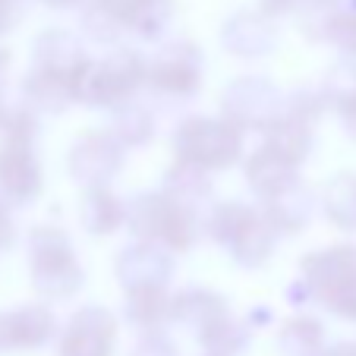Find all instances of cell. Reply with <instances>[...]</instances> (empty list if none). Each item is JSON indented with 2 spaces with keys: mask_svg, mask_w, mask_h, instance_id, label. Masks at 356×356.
<instances>
[{
  "mask_svg": "<svg viewBox=\"0 0 356 356\" xmlns=\"http://www.w3.org/2000/svg\"><path fill=\"white\" fill-rule=\"evenodd\" d=\"M302 300L318 302L331 316L356 322V246L337 243L300 259Z\"/></svg>",
  "mask_w": 356,
  "mask_h": 356,
  "instance_id": "1",
  "label": "cell"
},
{
  "mask_svg": "<svg viewBox=\"0 0 356 356\" xmlns=\"http://www.w3.org/2000/svg\"><path fill=\"white\" fill-rule=\"evenodd\" d=\"M209 234L218 246L243 268H259L271 259L277 243V227L268 215L240 199L221 202L209 218Z\"/></svg>",
  "mask_w": 356,
  "mask_h": 356,
  "instance_id": "2",
  "label": "cell"
},
{
  "mask_svg": "<svg viewBox=\"0 0 356 356\" xmlns=\"http://www.w3.org/2000/svg\"><path fill=\"white\" fill-rule=\"evenodd\" d=\"M127 227L136 240L164 246L168 252H189L202 234L199 211L180 205L168 193H142L127 205Z\"/></svg>",
  "mask_w": 356,
  "mask_h": 356,
  "instance_id": "3",
  "label": "cell"
},
{
  "mask_svg": "<svg viewBox=\"0 0 356 356\" xmlns=\"http://www.w3.org/2000/svg\"><path fill=\"white\" fill-rule=\"evenodd\" d=\"M145 57L127 51V47L101 57V60H88L73 86L76 104L95 111H117L136 101L139 88L145 86Z\"/></svg>",
  "mask_w": 356,
  "mask_h": 356,
  "instance_id": "4",
  "label": "cell"
},
{
  "mask_svg": "<svg viewBox=\"0 0 356 356\" xmlns=\"http://www.w3.org/2000/svg\"><path fill=\"white\" fill-rule=\"evenodd\" d=\"M174 155L180 164L205 174L234 168L243 158V129L227 117H186L174 129Z\"/></svg>",
  "mask_w": 356,
  "mask_h": 356,
  "instance_id": "5",
  "label": "cell"
},
{
  "mask_svg": "<svg viewBox=\"0 0 356 356\" xmlns=\"http://www.w3.org/2000/svg\"><path fill=\"white\" fill-rule=\"evenodd\" d=\"M32 277L47 300H70L86 284L70 234L60 227H38L32 234Z\"/></svg>",
  "mask_w": 356,
  "mask_h": 356,
  "instance_id": "6",
  "label": "cell"
},
{
  "mask_svg": "<svg viewBox=\"0 0 356 356\" xmlns=\"http://www.w3.org/2000/svg\"><path fill=\"white\" fill-rule=\"evenodd\" d=\"M205 57L193 41H170L161 44L145 63V86L161 98L186 101L202 88Z\"/></svg>",
  "mask_w": 356,
  "mask_h": 356,
  "instance_id": "7",
  "label": "cell"
},
{
  "mask_svg": "<svg viewBox=\"0 0 356 356\" xmlns=\"http://www.w3.org/2000/svg\"><path fill=\"white\" fill-rule=\"evenodd\" d=\"M224 104V117L230 123L246 133V129H259V133H268L284 114V98L271 82H265L262 76H243V79L230 82L221 95Z\"/></svg>",
  "mask_w": 356,
  "mask_h": 356,
  "instance_id": "8",
  "label": "cell"
},
{
  "mask_svg": "<svg viewBox=\"0 0 356 356\" xmlns=\"http://www.w3.org/2000/svg\"><path fill=\"white\" fill-rule=\"evenodd\" d=\"M123 152H127V145L114 133H101V129L86 133L70 148V174L86 189L108 186L117 170L123 168Z\"/></svg>",
  "mask_w": 356,
  "mask_h": 356,
  "instance_id": "9",
  "label": "cell"
},
{
  "mask_svg": "<svg viewBox=\"0 0 356 356\" xmlns=\"http://www.w3.org/2000/svg\"><path fill=\"white\" fill-rule=\"evenodd\" d=\"M117 318L104 306H82L67 322L60 337V356H114Z\"/></svg>",
  "mask_w": 356,
  "mask_h": 356,
  "instance_id": "10",
  "label": "cell"
},
{
  "mask_svg": "<svg viewBox=\"0 0 356 356\" xmlns=\"http://www.w3.org/2000/svg\"><path fill=\"white\" fill-rule=\"evenodd\" d=\"M174 275V252L155 243L136 240L133 246H123L117 256V277L123 293L139 287H168Z\"/></svg>",
  "mask_w": 356,
  "mask_h": 356,
  "instance_id": "11",
  "label": "cell"
},
{
  "mask_svg": "<svg viewBox=\"0 0 356 356\" xmlns=\"http://www.w3.org/2000/svg\"><path fill=\"white\" fill-rule=\"evenodd\" d=\"M101 13L108 16L123 35H139L145 41H155L168 29L174 16L170 0H92Z\"/></svg>",
  "mask_w": 356,
  "mask_h": 356,
  "instance_id": "12",
  "label": "cell"
},
{
  "mask_svg": "<svg viewBox=\"0 0 356 356\" xmlns=\"http://www.w3.org/2000/svg\"><path fill=\"white\" fill-rule=\"evenodd\" d=\"M92 60L86 54L82 41L76 38V32H67V29H51L38 38L35 44V70L44 76H54V79H63L70 86H76L82 67ZM76 95V92H73Z\"/></svg>",
  "mask_w": 356,
  "mask_h": 356,
  "instance_id": "13",
  "label": "cell"
},
{
  "mask_svg": "<svg viewBox=\"0 0 356 356\" xmlns=\"http://www.w3.org/2000/svg\"><path fill=\"white\" fill-rule=\"evenodd\" d=\"M277 41L275 19H268L259 10H240L221 29V44L234 57H265Z\"/></svg>",
  "mask_w": 356,
  "mask_h": 356,
  "instance_id": "14",
  "label": "cell"
},
{
  "mask_svg": "<svg viewBox=\"0 0 356 356\" xmlns=\"http://www.w3.org/2000/svg\"><path fill=\"white\" fill-rule=\"evenodd\" d=\"M243 174H246V186L252 189L262 202L277 199V195H284L287 189H293L296 183H300L293 164H287L284 158H277L268 145L256 148V152L246 158Z\"/></svg>",
  "mask_w": 356,
  "mask_h": 356,
  "instance_id": "15",
  "label": "cell"
},
{
  "mask_svg": "<svg viewBox=\"0 0 356 356\" xmlns=\"http://www.w3.org/2000/svg\"><path fill=\"white\" fill-rule=\"evenodd\" d=\"M224 316H230L224 296H218L215 290H202V287H186L174 296V312L170 322H180L186 328L195 331V337L205 334L215 322H221Z\"/></svg>",
  "mask_w": 356,
  "mask_h": 356,
  "instance_id": "16",
  "label": "cell"
},
{
  "mask_svg": "<svg viewBox=\"0 0 356 356\" xmlns=\"http://www.w3.org/2000/svg\"><path fill=\"white\" fill-rule=\"evenodd\" d=\"M265 145H268L277 158H284L287 164H293V168L300 170V164L312 155V145H316L312 123L284 111L281 120H277L275 127L265 133Z\"/></svg>",
  "mask_w": 356,
  "mask_h": 356,
  "instance_id": "17",
  "label": "cell"
},
{
  "mask_svg": "<svg viewBox=\"0 0 356 356\" xmlns=\"http://www.w3.org/2000/svg\"><path fill=\"white\" fill-rule=\"evenodd\" d=\"M174 312V296H168V287H139L127 290V302H123V316L133 328L155 334L170 322Z\"/></svg>",
  "mask_w": 356,
  "mask_h": 356,
  "instance_id": "18",
  "label": "cell"
},
{
  "mask_svg": "<svg viewBox=\"0 0 356 356\" xmlns=\"http://www.w3.org/2000/svg\"><path fill=\"white\" fill-rule=\"evenodd\" d=\"M79 218L92 236H111L127 224V202H120V195H114L108 186L86 189Z\"/></svg>",
  "mask_w": 356,
  "mask_h": 356,
  "instance_id": "19",
  "label": "cell"
},
{
  "mask_svg": "<svg viewBox=\"0 0 356 356\" xmlns=\"http://www.w3.org/2000/svg\"><path fill=\"white\" fill-rule=\"evenodd\" d=\"M312 211H316V199L302 183H296L293 189H287L284 195L265 202V215L277 227V234H300L309 227Z\"/></svg>",
  "mask_w": 356,
  "mask_h": 356,
  "instance_id": "20",
  "label": "cell"
},
{
  "mask_svg": "<svg viewBox=\"0 0 356 356\" xmlns=\"http://www.w3.org/2000/svg\"><path fill=\"white\" fill-rule=\"evenodd\" d=\"M161 193H168L170 199H177L186 209L199 211V205H205L211 199V177L199 168H189V164L177 161L168 170V177H164Z\"/></svg>",
  "mask_w": 356,
  "mask_h": 356,
  "instance_id": "21",
  "label": "cell"
},
{
  "mask_svg": "<svg viewBox=\"0 0 356 356\" xmlns=\"http://www.w3.org/2000/svg\"><path fill=\"white\" fill-rule=\"evenodd\" d=\"M284 356H318L325 350V331L322 322L312 316H293L277 331Z\"/></svg>",
  "mask_w": 356,
  "mask_h": 356,
  "instance_id": "22",
  "label": "cell"
},
{
  "mask_svg": "<svg viewBox=\"0 0 356 356\" xmlns=\"http://www.w3.org/2000/svg\"><path fill=\"white\" fill-rule=\"evenodd\" d=\"M341 13L343 0H302L296 10V29L309 41H328Z\"/></svg>",
  "mask_w": 356,
  "mask_h": 356,
  "instance_id": "23",
  "label": "cell"
},
{
  "mask_svg": "<svg viewBox=\"0 0 356 356\" xmlns=\"http://www.w3.org/2000/svg\"><path fill=\"white\" fill-rule=\"evenodd\" d=\"M325 215L341 230H356V174H337L325 186Z\"/></svg>",
  "mask_w": 356,
  "mask_h": 356,
  "instance_id": "24",
  "label": "cell"
},
{
  "mask_svg": "<svg viewBox=\"0 0 356 356\" xmlns=\"http://www.w3.org/2000/svg\"><path fill=\"white\" fill-rule=\"evenodd\" d=\"M111 133L123 142V145H145L152 136H155V117L152 111L142 104L139 98L123 104V108L114 111V129Z\"/></svg>",
  "mask_w": 356,
  "mask_h": 356,
  "instance_id": "25",
  "label": "cell"
},
{
  "mask_svg": "<svg viewBox=\"0 0 356 356\" xmlns=\"http://www.w3.org/2000/svg\"><path fill=\"white\" fill-rule=\"evenodd\" d=\"M331 101H334L337 117H341V123H343V133H347L350 139H356V73L341 92L331 95Z\"/></svg>",
  "mask_w": 356,
  "mask_h": 356,
  "instance_id": "26",
  "label": "cell"
},
{
  "mask_svg": "<svg viewBox=\"0 0 356 356\" xmlns=\"http://www.w3.org/2000/svg\"><path fill=\"white\" fill-rule=\"evenodd\" d=\"M133 356H177V347L161 334V331H155V334L142 337L139 347L133 350Z\"/></svg>",
  "mask_w": 356,
  "mask_h": 356,
  "instance_id": "27",
  "label": "cell"
},
{
  "mask_svg": "<svg viewBox=\"0 0 356 356\" xmlns=\"http://www.w3.org/2000/svg\"><path fill=\"white\" fill-rule=\"evenodd\" d=\"M26 13V0H0V32L13 29Z\"/></svg>",
  "mask_w": 356,
  "mask_h": 356,
  "instance_id": "28",
  "label": "cell"
},
{
  "mask_svg": "<svg viewBox=\"0 0 356 356\" xmlns=\"http://www.w3.org/2000/svg\"><path fill=\"white\" fill-rule=\"evenodd\" d=\"M302 0H259V13H265L268 19H277V16L296 13Z\"/></svg>",
  "mask_w": 356,
  "mask_h": 356,
  "instance_id": "29",
  "label": "cell"
},
{
  "mask_svg": "<svg viewBox=\"0 0 356 356\" xmlns=\"http://www.w3.org/2000/svg\"><path fill=\"white\" fill-rule=\"evenodd\" d=\"M318 356H356V343H334V347H325Z\"/></svg>",
  "mask_w": 356,
  "mask_h": 356,
  "instance_id": "30",
  "label": "cell"
},
{
  "mask_svg": "<svg viewBox=\"0 0 356 356\" xmlns=\"http://www.w3.org/2000/svg\"><path fill=\"white\" fill-rule=\"evenodd\" d=\"M44 3L54 10H73V7H88L92 0H44Z\"/></svg>",
  "mask_w": 356,
  "mask_h": 356,
  "instance_id": "31",
  "label": "cell"
},
{
  "mask_svg": "<svg viewBox=\"0 0 356 356\" xmlns=\"http://www.w3.org/2000/svg\"><path fill=\"white\" fill-rule=\"evenodd\" d=\"M205 356H211V353H205Z\"/></svg>",
  "mask_w": 356,
  "mask_h": 356,
  "instance_id": "32",
  "label": "cell"
}]
</instances>
